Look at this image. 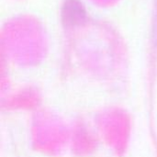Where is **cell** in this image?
<instances>
[{"mask_svg": "<svg viewBox=\"0 0 157 157\" xmlns=\"http://www.w3.org/2000/svg\"><path fill=\"white\" fill-rule=\"evenodd\" d=\"M62 19L67 27L84 23L86 19V12L82 3L78 0H66L62 8Z\"/></svg>", "mask_w": 157, "mask_h": 157, "instance_id": "1", "label": "cell"}, {"mask_svg": "<svg viewBox=\"0 0 157 157\" xmlns=\"http://www.w3.org/2000/svg\"><path fill=\"white\" fill-rule=\"evenodd\" d=\"M154 40L157 41V0L155 2V19H154Z\"/></svg>", "mask_w": 157, "mask_h": 157, "instance_id": "2", "label": "cell"}]
</instances>
